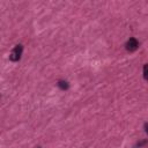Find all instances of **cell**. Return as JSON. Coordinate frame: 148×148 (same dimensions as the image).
Returning <instances> with one entry per match:
<instances>
[{
  "label": "cell",
  "mask_w": 148,
  "mask_h": 148,
  "mask_svg": "<svg viewBox=\"0 0 148 148\" xmlns=\"http://www.w3.org/2000/svg\"><path fill=\"white\" fill-rule=\"evenodd\" d=\"M22 50H23L22 45H16L14 48V50L12 51V53L9 56V59H11L12 62H19L20 60L21 54H22Z\"/></svg>",
  "instance_id": "obj_1"
},
{
  "label": "cell",
  "mask_w": 148,
  "mask_h": 148,
  "mask_svg": "<svg viewBox=\"0 0 148 148\" xmlns=\"http://www.w3.org/2000/svg\"><path fill=\"white\" fill-rule=\"evenodd\" d=\"M138 46H139V42L135 38H130L127 41V43H126V49L129 51H131V52L132 51H135L138 49Z\"/></svg>",
  "instance_id": "obj_2"
},
{
  "label": "cell",
  "mask_w": 148,
  "mask_h": 148,
  "mask_svg": "<svg viewBox=\"0 0 148 148\" xmlns=\"http://www.w3.org/2000/svg\"><path fill=\"white\" fill-rule=\"evenodd\" d=\"M58 86L60 87L63 90H65V89H67V88H68V83H67V81H64V80H63V81H59Z\"/></svg>",
  "instance_id": "obj_3"
},
{
  "label": "cell",
  "mask_w": 148,
  "mask_h": 148,
  "mask_svg": "<svg viewBox=\"0 0 148 148\" xmlns=\"http://www.w3.org/2000/svg\"><path fill=\"white\" fill-rule=\"evenodd\" d=\"M143 76L146 80H148V65H145L143 67Z\"/></svg>",
  "instance_id": "obj_4"
},
{
  "label": "cell",
  "mask_w": 148,
  "mask_h": 148,
  "mask_svg": "<svg viewBox=\"0 0 148 148\" xmlns=\"http://www.w3.org/2000/svg\"><path fill=\"white\" fill-rule=\"evenodd\" d=\"M145 130H146V132L148 133V124H146V125H145Z\"/></svg>",
  "instance_id": "obj_5"
},
{
  "label": "cell",
  "mask_w": 148,
  "mask_h": 148,
  "mask_svg": "<svg viewBox=\"0 0 148 148\" xmlns=\"http://www.w3.org/2000/svg\"><path fill=\"white\" fill-rule=\"evenodd\" d=\"M37 148H41V147H37Z\"/></svg>",
  "instance_id": "obj_6"
}]
</instances>
